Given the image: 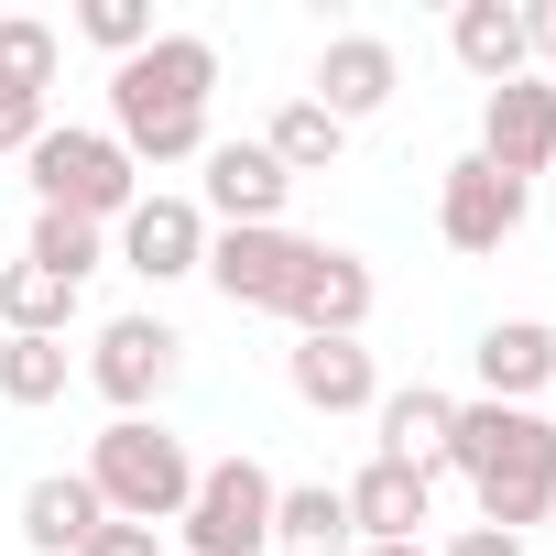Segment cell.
I'll list each match as a JSON object with an SVG mask.
<instances>
[{
	"instance_id": "cell-25",
	"label": "cell",
	"mask_w": 556,
	"mask_h": 556,
	"mask_svg": "<svg viewBox=\"0 0 556 556\" xmlns=\"http://www.w3.org/2000/svg\"><path fill=\"white\" fill-rule=\"evenodd\" d=\"M23 262H45L55 285H88V273H99V229H88V218H55V207H45V218H34V251H23Z\"/></svg>"
},
{
	"instance_id": "cell-8",
	"label": "cell",
	"mask_w": 556,
	"mask_h": 556,
	"mask_svg": "<svg viewBox=\"0 0 556 556\" xmlns=\"http://www.w3.org/2000/svg\"><path fill=\"white\" fill-rule=\"evenodd\" d=\"M480 164H502L513 186L556 164V77H513L480 99Z\"/></svg>"
},
{
	"instance_id": "cell-30",
	"label": "cell",
	"mask_w": 556,
	"mask_h": 556,
	"mask_svg": "<svg viewBox=\"0 0 556 556\" xmlns=\"http://www.w3.org/2000/svg\"><path fill=\"white\" fill-rule=\"evenodd\" d=\"M523 23H534V45H545V55H556V0H545V12H523Z\"/></svg>"
},
{
	"instance_id": "cell-17",
	"label": "cell",
	"mask_w": 556,
	"mask_h": 556,
	"mask_svg": "<svg viewBox=\"0 0 556 556\" xmlns=\"http://www.w3.org/2000/svg\"><path fill=\"white\" fill-rule=\"evenodd\" d=\"M545 382H556V328H534V317L480 328V404H523Z\"/></svg>"
},
{
	"instance_id": "cell-6",
	"label": "cell",
	"mask_w": 556,
	"mask_h": 556,
	"mask_svg": "<svg viewBox=\"0 0 556 556\" xmlns=\"http://www.w3.org/2000/svg\"><path fill=\"white\" fill-rule=\"evenodd\" d=\"M306 251H317V240H295V229H218L197 273H207L229 306H273V317H285L295 273H306Z\"/></svg>"
},
{
	"instance_id": "cell-21",
	"label": "cell",
	"mask_w": 556,
	"mask_h": 556,
	"mask_svg": "<svg viewBox=\"0 0 556 556\" xmlns=\"http://www.w3.org/2000/svg\"><path fill=\"white\" fill-rule=\"evenodd\" d=\"M66 317H77V285H55L45 262L0 273V328H12V339H66Z\"/></svg>"
},
{
	"instance_id": "cell-31",
	"label": "cell",
	"mask_w": 556,
	"mask_h": 556,
	"mask_svg": "<svg viewBox=\"0 0 556 556\" xmlns=\"http://www.w3.org/2000/svg\"><path fill=\"white\" fill-rule=\"evenodd\" d=\"M361 556H426V545H361Z\"/></svg>"
},
{
	"instance_id": "cell-3",
	"label": "cell",
	"mask_w": 556,
	"mask_h": 556,
	"mask_svg": "<svg viewBox=\"0 0 556 556\" xmlns=\"http://www.w3.org/2000/svg\"><path fill=\"white\" fill-rule=\"evenodd\" d=\"M88 491H99L110 523H175L186 491H197V458H186V437H164L153 415H121V426L88 447Z\"/></svg>"
},
{
	"instance_id": "cell-19",
	"label": "cell",
	"mask_w": 556,
	"mask_h": 556,
	"mask_svg": "<svg viewBox=\"0 0 556 556\" xmlns=\"http://www.w3.org/2000/svg\"><path fill=\"white\" fill-rule=\"evenodd\" d=\"M371 415H382V458H393V469H426V480L447 469V426H458V404H447V393H426V382H415V393H382Z\"/></svg>"
},
{
	"instance_id": "cell-18",
	"label": "cell",
	"mask_w": 556,
	"mask_h": 556,
	"mask_svg": "<svg viewBox=\"0 0 556 556\" xmlns=\"http://www.w3.org/2000/svg\"><path fill=\"white\" fill-rule=\"evenodd\" d=\"M99 523H110V513H99L88 469H55V480H34V491H23V545H34V556H77Z\"/></svg>"
},
{
	"instance_id": "cell-27",
	"label": "cell",
	"mask_w": 556,
	"mask_h": 556,
	"mask_svg": "<svg viewBox=\"0 0 556 556\" xmlns=\"http://www.w3.org/2000/svg\"><path fill=\"white\" fill-rule=\"evenodd\" d=\"M34 142H45V99L0 88V153H34Z\"/></svg>"
},
{
	"instance_id": "cell-29",
	"label": "cell",
	"mask_w": 556,
	"mask_h": 556,
	"mask_svg": "<svg viewBox=\"0 0 556 556\" xmlns=\"http://www.w3.org/2000/svg\"><path fill=\"white\" fill-rule=\"evenodd\" d=\"M447 556H523V534H491V523H458V545Z\"/></svg>"
},
{
	"instance_id": "cell-4",
	"label": "cell",
	"mask_w": 556,
	"mask_h": 556,
	"mask_svg": "<svg viewBox=\"0 0 556 556\" xmlns=\"http://www.w3.org/2000/svg\"><path fill=\"white\" fill-rule=\"evenodd\" d=\"M23 164H34V197H45L55 218L110 229V218H131V207H142V186H131L142 164H131L110 131H55V121H45V142H34Z\"/></svg>"
},
{
	"instance_id": "cell-7",
	"label": "cell",
	"mask_w": 556,
	"mask_h": 556,
	"mask_svg": "<svg viewBox=\"0 0 556 556\" xmlns=\"http://www.w3.org/2000/svg\"><path fill=\"white\" fill-rule=\"evenodd\" d=\"M175 361H186V339H175L164 317H110V328H99V350H88V382H99L121 415H142V404L175 382Z\"/></svg>"
},
{
	"instance_id": "cell-28",
	"label": "cell",
	"mask_w": 556,
	"mask_h": 556,
	"mask_svg": "<svg viewBox=\"0 0 556 556\" xmlns=\"http://www.w3.org/2000/svg\"><path fill=\"white\" fill-rule=\"evenodd\" d=\"M77 556H164V545H153V523H99Z\"/></svg>"
},
{
	"instance_id": "cell-13",
	"label": "cell",
	"mask_w": 556,
	"mask_h": 556,
	"mask_svg": "<svg viewBox=\"0 0 556 556\" xmlns=\"http://www.w3.org/2000/svg\"><path fill=\"white\" fill-rule=\"evenodd\" d=\"M393 77H404V66H393V45H382V34H339V45L317 55V110L350 131V121H371V110L393 99Z\"/></svg>"
},
{
	"instance_id": "cell-20",
	"label": "cell",
	"mask_w": 556,
	"mask_h": 556,
	"mask_svg": "<svg viewBox=\"0 0 556 556\" xmlns=\"http://www.w3.org/2000/svg\"><path fill=\"white\" fill-rule=\"evenodd\" d=\"M273 545H285V556H339V545H350V502H339L328 480L273 491Z\"/></svg>"
},
{
	"instance_id": "cell-14",
	"label": "cell",
	"mask_w": 556,
	"mask_h": 556,
	"mask_svg": "<svg viewBox=\"0 0 556 556\" xmlns=\"http://www.w3.org/2000/svg\"><path fill=\"white\" fill-rule=\"evenodd\" d=\"M339 502H350V534H371V545H415V523L437 513V480H426V469H393V458H371V469H361Z\"/></svg>"
},
{
	"instance_id": "cell-16",
	"label": "cell",
	"mask_w": 556,
	"mask_h": 556,
	"mask_svg": "<svg viewBox=\"0 0 556 556\" xmlns=\"http://www.w3.org/2000/svg\"><path fill=\"white\" fill-rule=\"evenodd\" d=\"M285 382H295L317 415H361V404H382V382H371V350H361V339H295Z\"/></svg>"
},
{
	"instance_id": "cell-15",
	"label": "cell",
	"mask_w": 556,
	"mask_h": 556,
	"mask_svg": "<svg viewBox=\"0 0 556 556\" xmlns=\"http://www.w3.org/2000/svg\"><path fill=\"white\" fill-rule=\"evenodd\" d=\"M447 45H458V66H469L480 88H513V77H523V55H534V23L513 12V0H458Z\"/></svg>"
},
{
	"instance_id": "cell-26",
	"label": "cell",
	"mask_w": 556,
	"mask_h": 556,
	"mask_svg": "<svg viewBox=\"0 0 556 556\" xmlns=\"http://www.w3.org/2000/svg\"><path fill=\"white\" fill-rule=\"evenodd\" d=\"M77 34H88L99 55H121V66H131V55L153 45V0H88V12H77Z\"/></svg>"
},
{
	"instance_id": "cell-22",
	"label": "cell",
	"mask_w": 556,
	"mask_h": 556,
	"mask_svg": "<svg viewBox=\"0 0 556 556\" xmlns=\"http://www.w3.org/2000/svg\"><path fill=\"white\" fill-rule=\"evenodd\" d=\"M339 142H350V131H339V121H328L317 99H295V110H273V131H262V153L285 164V175H328V164H339Z\"/></svg>"
},
{
	"instance_id": "cell-1",
	"label": "cell",
	"mask_w": 556,
	"mask_h": 556,
	"mask_svg": "<svg viewBox=\"0 0 556 556\" xmlns=\"http://www.w3.org/2000/svg\"><path fill=\"white\" fill-rule=\"evenodd\" d=\"M207 88H218V45L207 34H153L131 66H110V142L131 164H197L207 153Z\"/></svg>"
},
{
	"instance_id": "cell-12",
	"label": "cell",
	"mask_w": 556,
	"mask_h": 556,
	"mask_svg": "<svg viewBox=\"0 0 556 556\" xmlns=\"http://www.w3.org/2000/svg\"><path fill=\"white\" fill-rule=\"evenodd\" d=\"M121 262L142 273V285H175V273L207 262V218H197L186 197H142V207L121 218Z\"/></svg>"
},
{
	"instance_id": "cell-10",
	"label": "cell",
	"mask_w": 556,
	"mask_h": 556,
	"mask_svg": "<svg viewBox=\"0 0 556 556\" xmlns=\"http://www.w3.org/2000/svg\"><path fill=\"white\" fill-rule=\"evenodd\" d=\"M285 317H295V339H361V317H371V262L317 240L306 273H295V295H285Z\"/></svg>"
},
{
	"instance_id": "cell-5",
	"label": "cell",
	"mask_w": 556,
	"mask_h": 556,
	"mask_svg": "<svg viewBox=\"0 0 556 556\" xmlns=\"http://www.w3.org/2000/svg\"><path fill=\"white\" fill-rule=\"evenodd\" d=\"M186 556H262L273 545V469L262 458H218V469H197V491H186Z\"/></svg>"
},
{
	"instance_id": "cell-2",
	"label": "cell",
	"mask_w": 556,
	"mask_h": 556,
	"mask_svg": "<svg viewBox=\"0 0 556 556\" xmlns=\"http://www.w3.org/2000/svg\"><path fill=\"white\" fill-rule=\"evenodd\" d=\"M447 469H469L491 534H523V523H545V502H556V426H545L534 404H458Z\"/></svg>"
},
{
	"instance_id": "cell-23",
	"label": "cell",
	"mask_w": 556,
	"mask_h": 556,
	"mask_svg": "<svg viewBox=\"0 0 556 556\" xmlns=\"http://www.w3.org/2000/svg\"><path fill=\"white\" fill-rule=\"evenodd\" d=\"M66 393V339H0V404H55Z\"/></svg>"
},
{
	"instance_id": "cell-9",
	"label": "cell",
	"mask_w": 556,
	"mask_h": 556,
	"mask_svg": "<svg viewBox=\"0 0 556 556\" xmlns=\"http://www.w3.org/2000/svg\"><path fill=\"white\" fill-rule=\"evenodd\" d=\"M437 229H447V251H502V240L523 229V186H513L502 164L458 153V164H447V197H437Z\"/></svg>"
},
{
	"instance_id": "cell-24",
	"label": "cell",
	"mask_w": 556,
	"mask_h": 556,
	"mask_svg": "<svg viewBox=\"0 0 556 556\" xmlns=\"http://www.w3.org/2000/svg\"><path fill=\"white\" fill-rule=\"evenodd\" d=\"M0 88H23V99L55 88V23H34V12L0 23Z\"/></svg>"
},
{
	"instance_id": "cell-11",
	"label": "cell",
	"mask_w": 556,
	"mask_h": 556,
	"mask_svg": "<svg viewBox=\"0 0 556 556\" xmlns=\"http://www.w3.org/2000/svg\"><path fill=\"white\" fill-rule=\"evenodd\" d=\"M285 197H295V175L262 142H207V207L229 229H285Z\"/></svg>"
}]
</instances>
